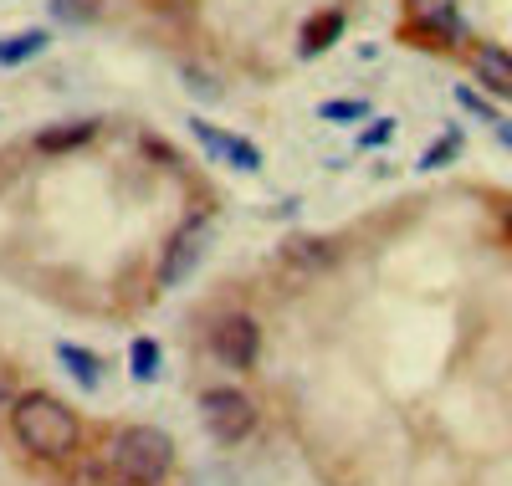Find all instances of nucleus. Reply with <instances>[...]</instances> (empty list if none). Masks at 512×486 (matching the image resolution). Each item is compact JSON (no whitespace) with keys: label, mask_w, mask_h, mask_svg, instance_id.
<instances>
[{"label":"nucleus","mask_w":512,"mask_h":486,"mask_svg":"<svg viewBox=\"0 0 512 486\" xmlns=\"http://www.w3.org/2000/svg\"><path fill=\"white\" fill-rule=\"evenodd\" d=\"M11 430H16V440L31 451V456H41V461H62V456H72L77 451V415L57 400V394H47V389H31V394H21V400L11 405Z\"/></svg>","instance_id":"obj_1"},{"label":"nucleus","mask_w":512,"mask_h":486,"mask_svg":"<svg viewBox=\"0 0 512 486\" xmlns=\"http://www.w3.org/2000/svg\"><path fill=\"white\" fill-rule=\"evenodd\" d=\"M113 471L123 486H164L175 471V440L154 425H128L113 435Z\"/></svg>","instance_id":"obj_2"},{"label":"nucleus","mask_w":512,"mask_h":486,"mask_svg":"<svg viewBox=\"0 0 512 486\" xmlns=\"http://www.w3.org/2000/svg\"><path fill=\"white\" fill-rule=\"evenodd\" d=\"M200 420H205V430L216 435L221 446H241V440L256 430V405L236 384H216V389L200 394Z\"/></svg>","instance_id":"obj_3"},{"label":"nucleus","mask_w":512,"mask_h":486,"mask_svg":"<svg viewBox=\"0 0 512 486\" xmlns=\"http://www.w3.org/2000/svg\"><path fill=\"white\" fill-rule=\"evenodd\" d=\"M210 236H216V226L200 215V220H185V226L169 236V246H164V261H159V287H180V282H190L195 277V267L205 261V251H210Z\"/></svg>","instance_id":"obj_4"},{"label":"nucleus","mask_w":512,"mask_h":486,"mask_svg":"<svg viewBox=\"0 0 512 486\" xmlns=\"http://www.w3.org/2000/svg\"><path fill=\"white\" fill-rule=\"evenodd\" d=\"M210 348H216V359L226 369H251L256 353H262V328H256V318H246V313H231V318L216 323Z\"/></svg>","instance_id":"obj_5"},{"label":"nucleus","mask_w":512,"mask_h":486,"mask_svg":"<svg viewBox=\"0 0 512 486\" xmlns=\"http://www.w3.org/2000/svg\"><path fill=\"white\" fill-rule=\"evenodd\" d=\"M405 26L425 41H451L461 31L456 0H405Z\"/></svg>","instance_id":"obj_6"},{"label":"nucleus","mask_w":512,"mask_h":486,"mask_svg":"<svg viewBox=\"0 0 512 486\" xmlns=\"http://www.w3.org/2000/svg\"><path fill=\"white\" fill-rule=\"evenodd\" d=\"M472 72H477V82L487 87V93L512 98V52H507V47H497V41L477 47V52H472Z\"/></svg>","instance_id":"obj_7"},{"label":"nucleus","mask_w":512,"mask_h":486,"mask_svg":"<svg viewBox=\"0 0 512 486\" xmlns=\"http://www.w3.org/2000/svg\"><path fill=\"white\" fill-rule=\"evenodd\" d=\"M338 36H344V16H338V11H323L318 21H308V26H303V57L328 52Z\"/></svg>","instance_id":"obj_8"},{"label":"nucleus","mask_w":512,"mask_h":486,"mask_svg":"<svg viewBox=\"0 0 512 486\" xmlns=\"http://www.w3.org/2000/svg\"><path fill=\"white\" fill-rule=\"evenodd\" d=\"M57 359L67 364V374L82 384V389H98V353H88V348H77V343H57Z\"/></svg>","instance_id":"obj_9"},{"label":"nucleus","mask_w":512,"mask_h":486,"mask_svg":"<svg viewBox=\"0 0 512 486\" xmlns=\"http://www.w3.org/2000/svg\"><path fill=\"white\" fill-rule=\"evenodd\" d=\"M47 52V31H16L0 41V67H16V62H31Z\"/></svg>","instance_id":"obj_10"},{"label":"nucleus","mask_w":512,"mask_h":486,"mask_svg":"<svg viewBox=\"0 0 512 486\" xmlns=\"http://www.w3.org/2000/svg\"><path fill=\"white\" fill-rule=\"evenodd\" d=\"M159 364H164V348L154 338H134V348H128V369H134L139 384H154L159 379Z\"/></svg>","instance_id":"obj_11"},{"label":"nucleus","mask_w":512,"mask_h":486,"mask_svg":"<svg viewBox=\"0 0 512 486\" xmlns=\"http://www.w3.org/2000/svg\"><path fill=\"white\" fill-rule=\"evenodd\" d=\"M98 134V123H67V128H47V134L36 139L41 154H57V149H77V144H88Z\"/></svg>","instance_id":"obj_12"},{"label":"nucleus","mask_w":512,"mask_h":486,"mask_svg":"<svg viewBox=\"0 0 512 486\" xmlns=\"http://www.w3.org/2000/svg\"><path fill=\"white\" fill-rule=\"evenodd\" d=\"M231 169H241V174H256L262 169V149H256L251 139H241V134H226V154H221Z\"/></svg>","instance_id":"obj_13"},{"label":"nucleus","mask_w":512,"mask_h":486,"mask_svg":"<svg viewBox=\"0 0 512 486\" xmlns=\"http://www.w3.org/2000/svg\"><path fill=\"white\" fill-rule=\"evenodd\" d=\"M318 118L323 123H359V118H369V103L364 98H333L318 108Z\"/></svg>","instance_id":"obj_14"},{"label":"nucleus","mask_w":512,"mask_h":486,"mask_svg":"<svg viewBox=\"0 0 512 486\" xmlns=\"http://www.w3.org/2000/svg\"><path fill=\"white\" fill-rule=\"evenodd\" d=\"M456 149H461V134L451 128V134H446L441 144H431V149L420 154V169H441V164H451V159H456Z\"/></svg>","instance_id":"obj_15"},{"label":"nucleus","mask_w":512,"mask_h":486,"mask_svg":"<svg viewBox=\"0 0 512 486\" xmlns=\"http://www.w3.org/2000/svg\"><path fill=\"white\" fill-rule=\"evenodd\" d=\"M456 103H461L466 113H477L482 123H502V118H497V108H492V103L477 93V87H456Z\"/></svg>","instance_id":"obj_16"},{"label":"nucleus","mask_w":512,"mask_h":486,"mask_svg":"<svg viewBox=\"0 0 512 486\" xmlns=\"http://www.w3.org/2000/svg\"><path fill=\"white\" fill-rule=\"evenodd\" d=\"M390 134H395V118H374L364 134H359V149H379V144H390Z\"/></svg>","instance_id":"obj_17"},{"label":"nucleus","mask_w":512,"mask_h":486,"mask_svg":"<svg viewBox=\"0 0 512 486\" xmlns=\"http://www.w3.org/2000/svg\"><path fill=\"white\" fill-rule=\"evenodd\" d=\"M497 134H502V144L512 149V123H497Z\"/></svg>","instance_id":"obj_18"},{"label":"nucleus","mask_w":512,"mask_h":486,"mask_svg":"<svg viewBox=\"0 0 512 486\" xmlns=\"http://www.w3.org/2000/svg\"><path fill=\"white\" fill-rule=\"evenodd\" d=\"M502 231H507V246H512V210L502 215Z\"/></svg>","instance_id":"obj_19"},{"label":"nucleus","mask_w":512,"mask_h":486,"mask_svg":"<svg viewBox=\"0 0 512 486\" xmlns=\"http://www.w3.org/2000/svg\"><path fill=\"white\" fill-rule=\"evenodd\" d=\"M72 486H103L98 476H82V481H72Z\"/></svg>","instance_id":"obj_20"}]
</instances>
